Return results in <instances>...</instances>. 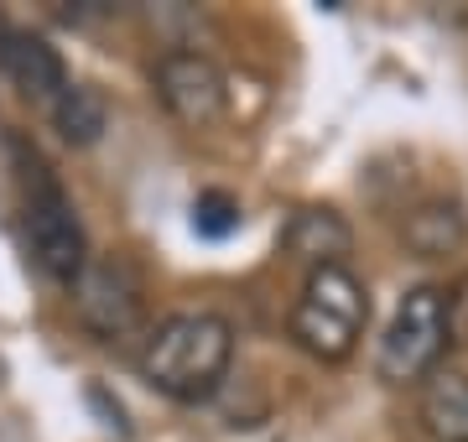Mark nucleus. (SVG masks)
<instances>
[{
  "label": "nucleus",
  "instance_id": "9",
  "mask_svg": "<svg viewBox=\"0 0 468 442\" xmlns=\"http://www.w3.org/2000/svg\"><path fill=\"white\" fill-rule=\"evenodd\" d=\"M421 426L437 442H468V374L432 370L421 385Z\"/></svg>",
  "mask_w": 468,
  "mask_h": 442
},
{
  "label": "nucleus",
  "instance_id": "10",
  "mask_svg": "<svg viewBox=\"0 0 468 442\" xmlns=\"http://www.w3.org/2000/svg\"><path fill=\"white\" fill-rule=\"evenodd\" d=\"M406 250L421 260H437V256H452L458 245L468 239V219L458 204H421L417 214H406Z\"/></svg>",
  "mask_w": 468,
  "mask_h": 442
},
{
  "label": "nucleus",
  "instance_id": "2",
  "mask_svg": "<svg viewBox=\"0 0 468 442\" xmlns=\"http://www.w3.org/2000/svg\"><path fill=\"white\" fill-rule=\"evenodd\" d=\"M365 323H369V291L349 266L307 271V287L292 307V339H297L302 354L338 364V359L354 354Z\"/></svg>",
  "mask_w": 468,
  "mask_h": 442
},
{
  "label": "nucleus",
  "instance_id": "1",
  "mask_svg": "<svg viewBox=\"0 0 468 442\" xmlns=\"http://www.w3.org/2000/svg\"><path fill=\"white\" fill-rule=\"evenodd\" d=\"M234 328L218 312H172L141 343V380L172 401H208L229 374Z\"/></svg>",
  "mask_w": 468,
  "mask_h": 442
},
{
  "label": "nucleus",
  "instance_id": "5",
  "mask_svg": "<svg viewBox=\"0 0 468 442\" xmlns=\"http://www.w3.org/2000/svg\"><path fill=\"white\" fill-rule=\"evenodd\" d=\"M73 312L79 323L104 343H125L146 328V287L125 256H89V266L73 276Z\"/></svg>",
  "mask_w": 468,
  "mask_h": 442
},
{
  "label": "nucleus",
  "instance_id": "4",
  "mask_svg": "<svg viewBox=\"0 0 468 442\" xmlns=\"http://www.w3.org/2000/svg\"><path fill=\"white\" fill-rule=\"evenodd\" d=\"M27 183V250L52 281L73 287V276L89 266V239H84V224L68 204V193L48 177V167L32 156V167L21 172Z\"/></svg>",
  "mask_w": 468,
  "mask_h": 442
},
{
  "label": "nucleus",
  "instance_id": "13",
  "mask_svg": "<svg viewBox=\"0 0 468 442\" xmlns=\"http://www.w3.org/2000/svg\"><path fill=\"white\" fill-rule=\"evenodd\" d=\"M442 297H448V343H468V276Z\"/></svg>",
  "mask_w": 468,
  "mask_h": 442
},
{
  "label": "nucleus",
  "instance_id": "12",
  "mask_svg": "<svg viewBox=\"0 0 468 442\" xmlns=\"http://www.w3.org/2000/svg\"><path fill=\"white\" fill-rule=\"evenodd\" d=\"M239 204H234L229 193H218V187H208V193H198L193 198V229L198 235H208V239H224V235H234L239 229Z\"/></svg>",
  "mask_w": 468,
  "mask_h": 442
},
{
  "label": "nucleus",
  "instance_id": "3",
  "mask_svg": "<svg viewBox=\"0 0 468 442\" xmlns=\"http://www.w3.org/2000/svg\"><path fill=\"white\" fill-rule=\"evenodd\" d=\"M442 349H448V297H442V287H411L385 328L375 370L390 385H411L437 370Z\"/></svg>",
  "mask_w": 468,
  "mask_h": 442
},
{
  "label": "nucleus",
  "instance_id": "6",
  "mask_svg": "<svg viewBox=\"0 0 468 442\" xmlns=\"http://www.w3.org/2000/svg\"><path fill=\"white\" fill-rule=\"evenodd\" d=\"M151 84L167 104V115L187 131H208L224 120V104H229V84H224V68H218L208 52L193 47H172L156 58L151 68Z\"/></svg>",
  "mask_w": 468,
  "mask_h": 442
},
{
  "label": "nucleus",
  "instance_id": "8",
  "mask_svg": "<svg viewBox=\"0 0 468 442\" xmlns=\"http://www.w3.org/2000/svg\"><path fill=\"white\" fill-rule=\"evenodd\" d=\"M282 245L286 256L302 260L307 271H323V266H344V256L354 250V229L338 219L334 208H297Z\"/></svg>",
  "mask_w": 468,
  "mask_h": 442
},
{
  "label": "nucleus",
  "instance_id": "7",
  "mask_svg": "<svg viewBox=\"0 0 468 442\" xmlns=\"http://www.w3.org/2000/svg\"><path fill=\"white\" fill-rule=\"evenodd\" d=\"M0 73L11 79V89L21 100H37L48 110L68 89V68L58 58V47H48L37 32H16V26H0Z\"/></svg>",
  "mask_w": 468,
  "mask_h": 442
},
{
  "label": "nucleus",
  "instance_id": "11",
  "mask_svg": "<svg viewBox=\"0 0 468 442\" xmlns=\"http://www.w3.org/2000/svg\"><path fill=\"white\" fill-rule=\"evenodd\" d=\"M52 125L68 146H94L110 131V100L94 84H68L52 100Z\"/></svg>",
  "mask_w": 468,
  "mask_h": 442
}]
</instances>
